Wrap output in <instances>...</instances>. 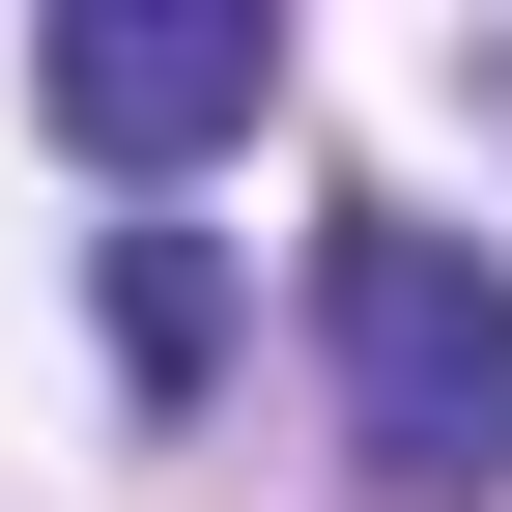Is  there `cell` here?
<instances>
[{"instance_id":"6da1fadb","label":"cell","mask_w":512,"mask_h":512,"mask_svg":"<svg viewBox=\"0 0 512 512\" xmlns=\"http://www.w3.org/2000/svg\"><path fill=\"white\" fill-rule=\"evenodd\" d=\"M313 399H342L370 512H484L512 484V256L427 228V200L313 228Z\"/></svg>"},{"instance_id":"3957f363","label":"cell","mask_w":512,"mask_h":512,"mask_svg":"<svg viewBox=\"0 0 512 512\" xmlns=\"http://www.w3.org/2000/svg\"><path fill=\"white\" fill-rule=\"evenodd\" d=\"M228 342V256L200 228H114V370H143V399H171V370H200Z\"/></svg>"},{"instance_id":"7a4b0ae2","label":"cell","mask_w":512,"mask_h":512,"mask_svg":"<svg viewBox=\"0 0 512 512\" xmlns=\"http://www.w3.org/2000/svg\"><path fill=\"white\" fill-rule=\"evenodd\" d=\"M29 114L86 171H200V143L285 114V29H256V0H114V29H29Z\"/></svg>"}]
</instances>
